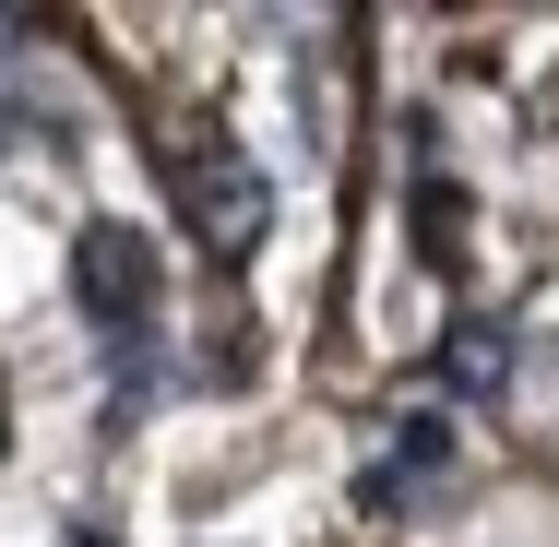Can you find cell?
<instances>
[{
	"label": "cell",
	"mask_w": 559,
	"mask_h": 547,
	"mask_svg": "<svg viewBox=\"0 0 559 547\" xmlns=\"http://www.w3.org/2000/svg\"><path fill=\"white\" fill-rule=\"evenodd\" d=\"M72 298H84V322H96V333L143 345L155 310H167V262H155V238L119 226V215H96L84 238H72Z\"/></svg>",
	"instance_id": "obj_1"
},
{
	"label": "cell",
	"mask_w": 559,
	"mask_h": 547,
	"mask_svg": "<svg viewBox=\"0 0 559 547\" xmlns=\"http://www.w3.org/2000/svg\"><path fill=\"white\" fill-rule=\"evenodd\" d=\"M179 203H191V238L238 262V250H262V226H274V191H262V167L238 155V143H191L179 155Z\"/></svg>",
	"instance_id": "obj_2"
},
{
	"label": "cell",
	"mask_w": 559,
	"mask_h": 547,
	"mask_svg": "<svg viewBox=\"0 0 559 547\" xmlns=\"http://www.w3.org/2000/svg\"><path fill=\"white\" fill-rule=\"evenodd\" d=\"M441 369H452V393H500V381H512V333L500 322H452Z\"/></svg>",
	"instance_id": "obj_3"
},
{
	"label": "cell",
	"mask_w": 559,
	"mask_h": 547,
	"mask_svg": "<svg viewBox=\"0 0 559 547\" xmlns=\"http://www.w3.org/2000/svg\"><path fill=\"white\" fill-rule=\"evenodd\" d=\"M393 452H405V464H429V476H441V464H452V429H441V417H405V429H393Z\"/></svg>",
	"instance_id": "obj_4"
},
{
	"label": "cell",
	"mask_w": 559,
	"mask_h": 547,
	"mask_svg": "<svg viewBox=\"0 0 559 547\" xmlns=\"http://www.w3.org/2000/svg\"><path fill=\"white\" fill-rule=\"evenodd\" d=\"M452 226H464V203H452V191H417V238H429V262H452Z\"/></svg>",
	"instance_id": "obj_5"
}]
</instances>
